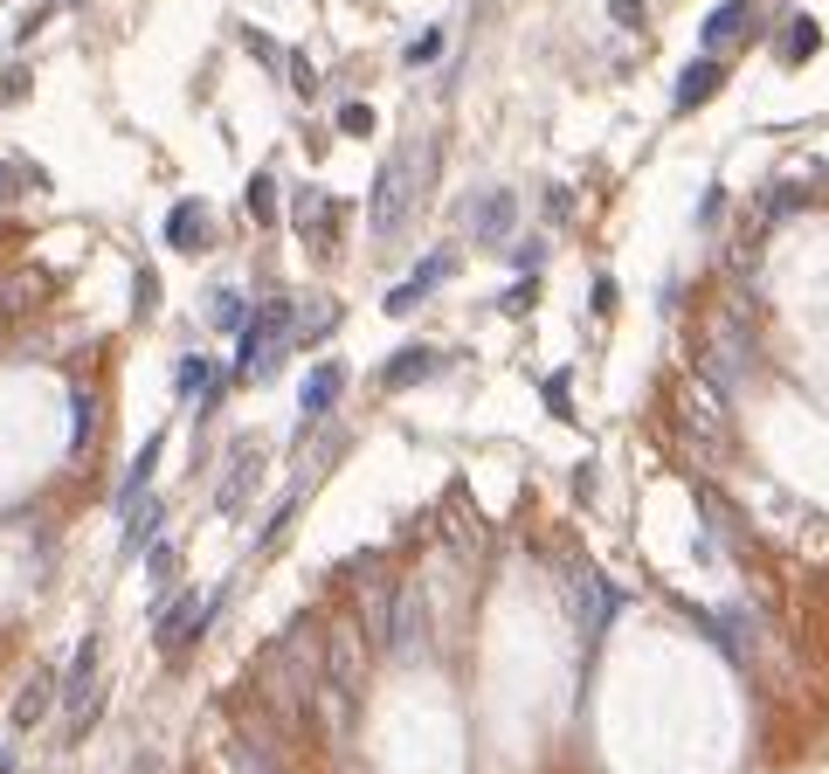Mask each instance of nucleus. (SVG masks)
Returning a JSON list of instances; mask_svg holds the SVG:
<instances>
[{
    "mask_svg": "<svg viewBox=\"0 0 829 774\" xmlns=\"http://www.w3.org/2000/svg\"><path fill=\"white\" fill-rule=\"evenodd\" d=\"M367 125H374L367 105H346V111H340V132H367Z\"/></svg>",
    "mask_w": 829,
    "mask_h": 774,
    "instance_id": "7",
    "label": "nucleus"
},
{
    "mask_svg": "<svg viewBox=\"0 0 829 774\" xmlns=\"http://www.w3.org/2000/svg\"><path fill=\"white\" fill-rule=\"evenodd\" d=\"M471 228H477V236H491V243H498L505 228H512V194H505V187L477 194V201H471Z\"/></svg>",
    "mask_w": 829,
    "mask_h": 774,
    "instance_id": "3",
    "label": "nucleus"
},
{
    "mask_svg": "<svg viewBox=\"0 0 829 774\" xmlns=\"http://www.w3.org/2000/svg\"><path fill=\"white\" fill-rule=\"evenodd\" d=\"M754 8H761V0H719V8L706 14V29H698V42H706V49H725V42L746 29V21H754Z\"/></svg>",
    "mask_w": 829,
    "mask_h": 774,
    "instance_id": "2",
    "label": "nucleus"
},
{
    "mask_svg": "<svg viewBox=\"0 0 829 774\" xmlns=\"http://www.w3.org/2000/svg\"><path fill=\"white\" fill-rule=\"evenodd\" d=\"M435 49H443V35H435V29H429L422 42H415V49H408V63H429V56H435Z\"/></svg>",
    "mask_w": 829,
    "mask_h": 774,
    "instance_id": "8",
    "label": "nucleus"
},
{
    "mask_svg": "<svg viewBox=\"0 0 829 774\" xmlns=\"http://www.w3.org/2000/svg\"><path fill=\"white\" fill-rule=\"evenodd\" d=\"M719 90V63H691L685 76H678V111H691L698 97H712Z\"/></svg>",
    "mask_w": 829,
    "mask_h": 774,
    "instance_id": "4",
    "label": "nucleus"
},
{
    "mask_svg": "<svg viewBox=\"0 0 829 774\" xmlns=\"http://www.w3.org/2000/svg\"><path fill=\"white\" fill-rule=\"evenodd\" d=\"M816 42H822V35H816V21H795V29L782 35V63H801V56H816Z\"/></svg>",
    "mask_w": 829,
    "mask_h": 774,
    "instance_id": "6",
    "label": "nucleus"
},
{
    "mask_svg": "<svg viewBox=\"0 0 829 774\" xmlns=\"http://www.w3.org/2000/svg\"><path fill=\"white\" fill-rule=\"evenodd\" d=\"M615 8V21H643V0H609Z\"/></svg>",
    "mask_w": 829,
    "mask_h": 774,
    "instance_id": "9",
    "label": "nucleus"
},
{
    "mask_svg": "<svg viewBox=\"0 0 829 774\" xmlns=\"http://www.w3.org/2000/svg\"><path fill=\"white\" fill-rule=\"evenodd\" d=\"M408 201H415V152H395V160L380 166V180H374V208H367L374 236H395L401 215H408Z\"/></svg>",
    "mask_w": 829,
    "mask_h": 774,
    "instance_id": "1",
    "label": "nucleus"
},
{
    "mask_svg": "<svg viewBox=\"0 0 829 774\" xmlns=\"http://www.w3.org/2000/svg\"><path fill=\"white\" fill-rule=\"evenodd\" d=\"M166 236H173V249L207 243V208H194V201H187V208H173V228H166Z\"/></svg>",
    "mask_w": 829,
    "mask_h": 774,
    "instance_id": "5",
    "label": "nucleus"
}]
</instances>
